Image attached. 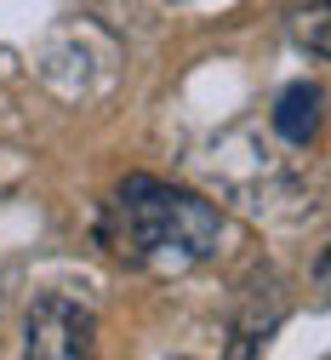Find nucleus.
Listing matches in <instances>:
<instances>
[{
    "label": "nucleus",
    "instance_id": "1",
    "mask_svg": "<svg viewBox=\"0 0 331 360\" xmlns=\"http://www.w3.org/2000/svg\"><path fill=\"white\" fill-rule=\"evenodd\" d=\"M109 246L143 269L177 275L217 252V212L171 184L155 177H126L120 195L109 200Z\"/></svg>",
    "mask_w": 331,
    "mask_h": 360
},
{
    "label": "nucleus",
    "instance_id": "2",
    "mask_svg": "<svg viewBox=\"0 0 331 360\" xmlns=\"http://www.w3.org/2000/svg\"><path fill=\"white\" fill-rule=\"evenodd\" d=\"M23 349L40 354V360H74V354H91V314L74 303V297H40L29 309V326H23Z\"/></svg>",
    "mask_w": 331,
    "mask_h": 360
},
{
    "label": "nucleus",
    "instance_id": "3",
    "mask_svg": "<svg viewBox=\"0 0 331 360\" xmlns=\"http://www.w3.org/2000/svg\"><path fill=\"white\" fill-rule=\"evenodd\" d=\"M320 126V86H292V92H280V109H274V131L292 143H309Z\"/></svg>",
    "mask_w": 331,
    "mask_h": 360
}]
</instances>
